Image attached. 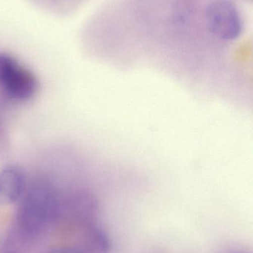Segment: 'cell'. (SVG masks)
Instances as JSON below:
<instances>
[{
	"mask_svg": "<svg viewBox=\"0 0 253 253\" xmlns=\"http://www.w3.org/2000/svg\"><path fill=\"white\" fill-rule=\"evenodd\" d=\"M23 195L18 211L19 219L28 230H37L56 211V190L51 182L43 178L34 181Z\"/></svg>",
	"mask_w": 253,
	"mask_h": 253,
	"instance_id": "cell-1",
	"label": "cell"
},
{
	"mask_svg": "<svg viewBox=\"0 0 253 253\" xmlns=\"http://www.w3.org/2000/svg\"><path fill=\"white\" fill-rule=\"evenodd\" d=\"M39 83L36 76L14 57L0 53V90L16 102H25L35 96Z\"/></svg>",
	"mask_w": 253,
	"mask_h": 253,
	"instance_id": "cell-2",
	"label": "cell"
},
{
	"mask_svg": "<svg viewBox=\"0 0 253 253\" xmlns=\"http://www.w3.org/2000/svg\"><path fill=\"white\" fill-rule=\"evenodd\" d=\"M206 17L211 34L221 40H235L242 33V19L239 10L228 1L211 3L206 8Z\"/></svg>",
	"mask_w": 253,
	"mask_h": 253,
	"instance_id": "cell-3",
	"label": "cell"
},
{
	"mask_svg": "<svg viewBox=\"0 0 253 253\" xmlns=\"http://www.w3.org/2000/svg\"><path fill=\"white\" fill-rule=\"evenodd\" d=\"M26 190V177L18 165H7L0 171V206L12 205Z\"/></svg>",
	"mask_w": 253,
	"mask_h": 253,
	"instance_id": "cell-4",
	"label": "cell"
},
{
	"mask_svg": "<svg viewBox=\"0 0 253 253\" xmlns=\"http://www.w3.org/2000/svg\"><path fill=\"white\" fill-rule=\"evenodd\" d=\"M49 253H79L76 252V251H65V250H62V251H53V252H51Z\"/></svg>",
	"mask_w": 253,
	"mask_h": 253,
	"instance_id": "cell-5",
	"label": "cell"
},
{
	"mask_svg": "<svg viewBox=\"0 0 253 253\" xmlns=\"http://www.w3.org/2000/svg\"><path fill=\"white\" fill-rule=\"evenodd\" d=\"M12 253V252H7V253Z\"/></svg>",
	"mask_w": 253,
	"mask_h": 253,
	"instance_id": "cell-6",
	"label": "cell"
}]
</instances>
